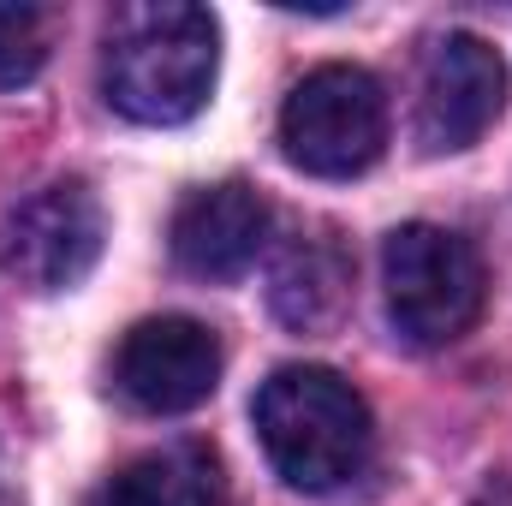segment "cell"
Segmentation results:
<instances>
[{
  "instance_id": "ba28073f",
  "label": "cell",
  "mask_w": 512,
  "mask_h": 506,
  "mask_svg": "<svg viewBox=\"0 0 512 506\" xmlns=\"http://www.w3.org/2000/svg\"><path fill=\"white\" fill-rule=\"evenodd\" d=\"M268 245V203L245 179L197 185L173 209V262L197 280H239Z\"/></svg>"
},
{
  "instance_id": "52a82bcc",
  "label": "cell",
  "mask_w": 512,
  "mask_h": 506,
  "mask_svg": "<svg viewBox=\"0 0 512 506\" xmlns=\"http://www.w3.org/2000/svg\"><path fill=\"white\" fill-rule=\"evenodd\" d=\"M114 387L149 417L197 411L221 387V340L191 316H149L114 352Z\"/></svg>"
},
{
  "instance_id": "6da1fadb",
  "label": "cell",
  "mask_w": 512,
  "mask_h": 506,
  "mask_svg": "<svg viewBox=\"0 0 512 506\" xmlns=\"http://www.w3.org/2000/svg\"><path fill=\"white\" fill-rule=\"evenodd\" d=\"M221 66V30L203 6L185 0H149L126 6L108 24L102 54V90L114 114L137 126H185L203 114Z\"/></svg>"
},
{
  "instance_id": "8992f818",
  "label": "cell",
  "mask_w": 512,
  "mask_h": 506,
  "mask_svg": "<svg viewBox=\"0 0 512 506\" xmlns=\"http://www.w3.org/2000/svg\"><path fill=\"white\" fill-rule=\"evenodd\" d=\"M507 108V60L471 36L453 30L423 54V78H417V143L429 155H453L471 149L483 131L501 120Z\"/></svg>"
},
{
  "instance_id": "277c9868",
  "label": "cell",
  "mask_w": 512,
  "mask_h": 506,
  "mask_svg": "<svg viewBox=\"0 0 512 506\" xmlns=\"http://www.w3.org/2000/svg\"><path fill=\"white\" fill-rule=\"evenodd\" d=\"M280 149L316 179H358L387 149V96L364 66H316L280 108Z\"/></svg>"
},
{
  "instance_id": "8fae6325",
  "label": "cell",
  "mask_w": 512,
  "mask_h": 506,
  "mask_svg": "<svg viewBox=\"0 0 512 506\" xmlns=\"http://www.w3.org/2000/svg\"><path fill=\"white\" fill-rule=\"evenodd\" d=\"M48 66V12L0 0V90L30 84Z\"/></svg>"
},
{
  "instance_id": "7a4b0ae2",
  "label": "cell",
  "mask_w": 512,
  "mask_h": 506,
  "mask_svg": "<svg viewBox=\"0 0 512 506\" xmlns=\"http://www.w3.org/2000/svg\"><path fill=\"white\" fill-rule=\"evenodd\" d=\"M251 417L268 465L304 495H328V489L352 483L376 447V423H370L364 393L322 364L274 370L256 387Z\"/></svg>"
},
{
  "instance_id": "3957f363",
  "label": "cell",
  "mask_w": 512,
  "mask_h": 506,
  "mask_svg": "<svg viewBox=\"0 0 512 506\" xmlns=\"http://www.w3.org/2000/svg\"><path fill=\"white\" fill-rule=\"evenodd\" d=\"M382 286H387V316L399 328L405 346H453L459 334H471V322L483 316V256L465 233L435 227V221H411L393 227L382 245Z\"/></svg>"
},
{
  "instance_id": "30bf717a",
  "label": "cell",
  "mask_w": 512,
  "mask_h": 506,
  "mask_svg": "<svg viewBox=\"0 0 512 506\" xmlns=\"http://www.w3.org/2000/svg\"><path fill=\"white\" fill-rule=\"evenodd\" d=\"M84 506H227V477L203 441H179L131 459Z\"/></svg>"
},
{
  "instance_id": "9c48e42d",
  "label": "cell",
  "mask_w": 512,
  "mask_h": 506,
  "mask_svg": "<svg viewBox=\"0 0 512 506\" xmlns=\"http://www.w3.org/2000/svg\"><path fill=\"white\" fill-rule=\"evenodd\" d=\"M268 304L286 328L322 334L352 304V251L334 227H298L268 262Z\"/></svg>"
},
{
  "instance_id": "5b68a950",
  "label": "cell",
  "mask_w": 512,
  "mask_h": 506,
  "mask_svg": "<svg viewBox=\"0 0 512 506\" xmlns=\"http://www.w3.org/2000/svg\"><path fill=\"white\" fill-rule=\"evenodd\" d=\"M108 245V215L90 185L60 179L18 197L0 215V274L24 292H66L78 286Z\"/></svg>"
}]
</instances>
